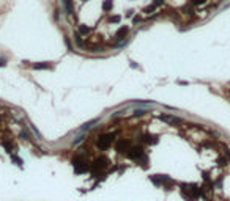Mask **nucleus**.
Segmentation results:
<instances>
[{
  "instance_id": "nucleus-19",
  "label": "nucleus",
  "mask_w": 230,
  "mask_h": 201,
  "mask_svg": "<svg viewBox=\"0 0 230 201\" xmlns=\"http://www.w3.org/2000/svg\"><path fill=\"white\" fill-rule=\"evenodd\" d=\"M162 3V0H155V3H153V5H155V7H159Z\"/></svg>"
},
{
  "instance_id": "nucleus-11",
  "label": "nucleus",
  "mask_w": 230,
  "mask_h": 201,
  "mask_svg": "<svg viewBox=\"0 0 230 201\" xmlns=\"http://www.w3.org/2000/svg\"><path fill=\"white\" fill-rule=\"evenodd\" d=\"M63 7H65V10H66V13H68V14H71V13H73L71 0H63Z\"/></svg>"
},
{
  "instance_id": "nucleus-9",
  "label": "nucleus",
  "mask_w": 230,
  "mask_h": 201,
  "mask_svg": "<svg viewBox=\"0 0 230 201\" xmlns=\"http://www.w3.org/2000/svg\"><path fill=\"white\" fill-rule=\"evenodd\" d=\"M33 69H50V65L43 61V63H35L33 65Z\"/></svg>"
},
{
  "instance_id": "nucleus-6",
  "label": "nucleus",
  "mask_w": 230,
  "mask_h": 201,
  "mask_svg": "<svg viewBox=\"0 0 230 201\" xmlns=\"http://www.w3.org/2000/svg\"><path fill=\"white\" fill-rule=\"evenodd\" d=\"M115 149L118 151V153H128V151L131 149L129 140H118V143L115 145Z\"/></svg>"
},
{
  "instance_id": "nucleus-8",
  "label": "nucleus",
  "mask_w": 230,
  "mask_h": 201,
  "mask_svg": "<svg viewBox=\"0 0 230 201\" xmlns=\"http://www.w3.org/2000/svg\"><path fill=\"white\" fill-rule=\"evenodd\" d=\"M128 32H129V29H128V27H121V29H118V32L115 33V39H123V38L128 35Z\"/></svg>"
},
{
  "instance_id": "nucleus-17",
  "label": "nucleus",
  "mask_w": 230,
  "mask_h": 201,
  "mask_svg": "<svg viewBox=\"0 0 230 201\" xmlns=\"http://www.w3.org/2000/svg\"><path fill=\"white\" fill-rule=\"evenodd\" d=\"M110 22H115V24L120 22V16H112V17H110Z\"/></svg>"
},
{
  "instance_id": "nucleus-5",
  "label": "nucleus",
  "mask_w": 230,
  "mask_h": 201,
  "mask_svg": "<svg viewBox=\"0 0 230 201\" xmlns=\"http://www.w3.org/2000/svg\"><path fill=\"white\" fill-rule=\"evenodd\" d=\"M112 140H114V135H101L96 141V146L99 149H107V148H110Z\"/></svg>"
},
{
  "instance_id": "nucleus-21",
  "label": "nucleus",
  "mask_w": 230,
  "mask_h": 201,
  "mask_svg": "<svg viewBox=\"0 0 230 201\" xmlns=\"http://www.w3.org/2000/svg\"><path fill=\"white\" fill-rule=\"evenodd\" d=\"M84 2H87V0H84Z\"/></svg>"
},
{
  "instance_id": "nucleus-14",
  "label": "nucleus",
  "mask_w": 230,
  "mask_h": 201,
  "mask_svg": "<svg viewBox=\"0 0 230 201\" xmlns=\"http://www.w3.org/2000/svg\"><path fill=\"white\" fill-rule=\"evenodd\" d=\"M96 121H98V119H93V121H90V123L84 124V127H82V131H85V129H90V127H92V126H93V124H95Z\"/></svg>"
},
{
  "instance_id": "nucleus-1",
  "label": "nucleus",
  "mask_w": 230,
  "mask_h": 201,
  "mask_svg": "<svg viewBox=\"0 0 230 201\" xmlns=\"http://www.w3.org/2000/svg\"><path fill=\"white\" fill-rule=\"evenodd\" d=\"M181 195H183L185 199L194 201V199L199 198L200 189H199L197 185H194V184H183V185H181Z\"/></svg>"
},
{
  "instance_id": "nucleus-12",
  "label": "nucleus",
  "mask_w": 230,
  "mask_h": 201,
  "mask_svg": "<svg viewBox=\"0 0 230 201\" xmlns=\"http://www.w3.org/2000/svg\"><path fill=\"white\" fill-rule=\"evenodd\" d=\"M112 5H114L112 0H106V2L103 3V10L104 11H109V10H112Z\"/></svg>"
},
{
  "instance_id": "nucleus-2",
  "label": "nucleus",
  "mask_w": 230,
  "mask_h": 201,
  "mask_svg": "<svg viewBox=\"0 0 230 201\" xmlns=\"http://www.w3.org/2000/svg\"><path fill=\"white\" fill-rule=\"evenodd\" d=\"M128 157L129 159H133V160H136V162H147V156H145V151H143V148L142 146H134V148H131L129 151H128Z\"/></svg>"
},
{
  "instance_id": "nucleus-18",
  "label": "nucleus",
  "mask_w": 230,
  "mask_h": 201,
  "mask_svg": "<svg viewBox=\"0 0 230 201\" xmlns=\"http://www.w3.org/2000/svg\"><path fill=\"white\" fill-rule=\"evenodd\" d=\"M21 137H22V138H25V140H29V134H27V132H22V134H21Z\"/></svg>"
},
{
  "instance_id": "nucleus-13",
  "label": "nucleus",
  "mask_w": 230,
  "mask_h": 201,
  "mask_svg": "<svg viewBox=\"0 0 230 201\" xmlns=\"http://www.w3.org/2000/svg\"><path fill=\"white\" fill-rule=\"evenodd\" d=\"M79 32H81L82 35H87V33L90 32V27H85V25H81V27H79Z\"/></svg>"
},
{
  "instance_id": "nucleus-15",
  "label": "nucleus",
  "mask_w": 230,
  "mask_h": 201,
  "mask_svg": "<svg viewBox=\"0 0 230 201\" xmlns=\"http://www.w3.org/2000/svg\"><path fill=\"white\" fill-rule=\"evenodd\" d=\"M11 159H13V160H14L17 165H22V160H21L19 157H16V156H11Z\"/></svg>"
},
{
  "instance_id": "nucleus-4",
  "label": "nucleus",
  "mask_w": 230,
  "mask_h": 201,
  "mask_svg": "<svg viewBox=\"0 0 230 201\" xmlns=\"http://www.w3.org/2000/svg\"><path fill=\"white\" fill-rule=\"evenodd\" d=\"M107 165H109V159H107V157H98V159H95V160L92 162L90 170H92L93 174H96L98 171H103Z\"/></svg>"
},
{
  "instance_id": "nucleus-16",
  "label": "nucleus",
  "mask_w": 230,
  "mask_h": 201,
  "mask_svg": "<svg viewBox=\"0 0 230 201\" xmlns=\"http://www.w3.org/2000/svg\"><path fill=\"white\" fill-rule=\"evenodd\" d=\"M207 0H192V3L194 5H202V3H205Z\"/></svg>"
},
{
  "instance_id": "nucleus-20",
  "label": "nucleus",
  "mask_w": 230,
  "mask_h": 201,
  "mask_svg": "<svg viewBox=\"0 0 230 201\" xmlns=\"http://www.w3.org/2000/svg\"><path fill=\"white\" fill-rule=\"evenodd\" d=\"M7 63H5V60H2V58H0V66H5Z\"/></svg>"
},
{
  "instance_id": "nucleus-7",
  "label": "nucleus",
  "mask_w": 230,
  "mask_h": 201,
  "mask_svg": "<svg viewBox=\"0 0 230 201\" xmlns=\"http://www.w3.org/2000/svg\"><path fill=\"white\" fill-rule=\"evenodd\" d=\"M159 119H162V121H166V123H181V119L180 118H176V116H170V115H159Z\"/></svg>"
},
{
  "instance_id": "nucleus-3",
  "label": "nucleus",
  "mask_w": 230,
  "mask_h": 201,
  "mask_svg": "<svg viewBox=\"0 0 230 201\" xmlns=\"http://www.w3.org/2000/svg\"><path fill=\"white\" fill-rule=\"evenodd\" d=\"M73 167H74V171L77 173V174L85 173V171H88V170H90L88 162H87V160H84L81 156H77V157H74V159H73Z\"/></svg>"
},
{
  "instance_id": "nucleus-10",
  "label": "nucleus",
  "mask_w": 230,
  "mask_h": 201,
  "mask_svg": "<svg viewBox=\"0 0 230 201\" xmlns=\"http://www.w3.org/2000/svg\"><path fill=\"white\" fill-rule=\"evenodd\" d=\"M145 141L147 143H151V145H156L158 143V137H155V135H145Z\"/></svg>"
}]
</instances>
